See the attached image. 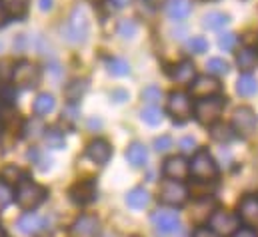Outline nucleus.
I'll use <instances>...</instances> for the list:
<instances>
[{
  "label": "nucleus",
  "instance_id": "f257e3e1",
  "mask_svg": "<svg viewBox=\"0 0 258 237\" xmlns=\"http://www.w3.org/2000/svg\"><path fill=\"white\" fill-rule=\"evenodd\" d=\"M90 32V22L88 16L82 8H74L70 18L66 20V24L62 26V34H64L66 42L70 44H84Z\"/></svg>",
  "mask_w": 258,
  "mask_h": 237
},
{
  "label": "nucleus",
  "instance_id": "f03ea898",
  "mask_svg": "<svg viewBox=\"0 0 258 237\" xmlns=\"http://www.w3.org/2000/svg\"><path fill=\"white\" fill-rule=\"evenodd\" d=\"M226 106V100L220 96H212V98H202L196 102L194 106V116L202 126H212L216 124V120L220 118L222 110Z\"/></svg>",
  "mask_w": 258,
  "mask_h": 237
},
{
  "label": "nucleus",
  "instance_id": "7ed1b4c3",
  "mask_svg": "<svg viewBox=\"0 0 258 237\" xmlns=\"http://www.w3.org/2000/svg\"><path fill=\"white\" fill-rule=\"evenodd\" d=\"M46 199V189L34 181L24 179L16 189V201L22 209H36Z\"/></svg>",
  "mask_w": 258,
  "mask_h": 237
},
{
  "label": "nucleus",
  "instance_id": "20e7f679",
  "mask_svg": "<svg viewBox=\"0 0 258 237\" xmlns=\"http://www.w3.org/2000/svg\"><path fill=\"white\" fill-rule=\"evenodd\" d=\"M158 197L162 203L166 205H172V207H180L186 203L188 199V187L182 183V181H176V179H166L160 183V189H158Z\"/></svg>",
  "mask_w": 258,
  "mask_h": 237
},
{
  "label": "nucleus",
  "instance_id": "39448f33",
  "mask_svg": "<svg viewBox=\"0 0 258 237\" xmlns=\"http://www.w3.org/2000/svg\"><path fill=\"white\" fill-rule=\"evenodd\" d=\"M190 174L200 181H208V179H214L218 176V166H216L214 158L208 154V150H198L192 156Z\"/></svg>",
  "mask_w": 258,
  "mask_h": 237
},
{
  "label": "nucleus",
  "instance_id": "423d86ee",
  "mask_svg": "<svg viewBox=\"0 0 258 237\" xmlns=\"http://www.w3.org/2000/svg\"><path fill=\"white\" fill-rule=\"evenodd\" d=\"M238 223H240L238 215L224 209H214V213L208 219V229L218 237H228L238 229Z\"/></svg>",
  "mask_w": 258,
  "mask_h": 237
},
{
  "label": "nucleus",
  "instance_id": "0eeeda50",
  "mask_svg": "<svg viewBox=\"0 0 258 237\" xmlns=\"http://www.w3.org/2000/svg\"><path fill=\"white\" fill-rule=\"evenodd\" d=\"M12 80L16 86L20 88H34L38 82H40V70L36 64L28 62V60H22L14 66L12 70Z\"/></svg>",
  "mask_w": 258,
  "mask_h": 237
},
{
  "label": "nucleus",
  "instance_id": "6e6552de",
  "mask_svg": "<svg viewBox=\"0 0 258 237\" xmlns=\"http://www.w3.org/2000/svg\"><path fill=\"white\" fill-rule=\"evenodd\" d=\"M150 221H152V227H154L158 233H162V235L174 233V231L180 227L178 213H176V211H168V209H156V211L150 215Z\"/></svg>",
  "mask_w": 258,
  "mask_h": 237
},
{
  "label": "nucleus",
  "instance_id": "1a4fd4ad",
  "mask_svg": "<svg viewBox=\"0 0 258 237\" xmlns=\"http://www.w3.org/2000/svg\"><path fill=\"white\" fill-rule=\"evenodd\" d=\"M256 126H258V118L252 108L242 106V108H238V110L234 112V116H232V130L238 132L240 136H250V134H254Z\"/></svg>",
  "mask_w": 258,
  "mask_h": 237
},
{
  "label": "nucleus",
  "instance_id": "9d476101",
  "mask_svg": "<svg viewBox=\"0 0 258 237\" xmlns=\"http://www.w3.org/2000/svg\"><path fill=\"white\" fill-rule=\"evenodd\" d=\"M166 108H168V114L176 120L178 124L186 122V120L190 118V112H192L188 94H184V92H172L168 96V106Z\"/></svg>",
  "mask_w": 258,
  "mask_h": 237
},
{
  "label": "nucleus",
  "instance_id": "9b49d317",
  "mask_svg": "<svg viewBox=\"0 0 258 237\" xmlns=\"http://www.w3.org/2000/svg\"><path fill=\"white\" fill-rule=\"evenodd\" d=\"M220 90H222V86H220V82L216 80V78H212V76H198V78H194L192 84H190V92H192V96L196 98H212V96H218L220 94Z\"/></svg>",
  "mask_w": 258,
  "mask_h": 237
},
{
  "label": "nucleus",
  "instance_id": "f8f14e48",
  "mask_svg": "<svg viewBox=\"0 0 258 237\" xmlns=\"http://www.w3.org/2000/svg\"><path fill=\"white\" fill-rule=\"evenodd\" d=\"M68 195L76 205H86L96 197V183L92 179H82L70 187Z\"/></svg>",
  "mask_w": 258,
  "mask_h": 237
},
{
  "label": "nucleus",
  "instance_id": "ddd939ff",
  "mask_svg": "<svg viewBox=\"0 0 258 237\" xmlns=\"http://www.w3.org/2000/svg\"><path fill=\"white\" fill-rule=\"evenodd\" d=\"M162 172L168 179H176V181H182L190 174V162H186V158L182 156H172L164 162L162 166Z\"/></svg>",
  "mask_w": 258,
  "mask_h": 237
},
{
  "label": "nucleus",
  "instance_id": "4468645a",
  "mask_svg": "<svg viewBox=\"0 0 258 237\" xmlns=\"http://www.w3.org/2000/svg\"><path fill=\"white\" fill-rule=\"evenodd\" d=\"M46 223H48V219L46 217H42V215H36V213H24L18 221H16V227H18V231L22 233V235H38L44 227H46Z\"/></svg>",
  "mask_w": 258,
  "mask_h": 237
},
{
  "label": "nucleus",
  "instance_id": "2eb2a0df",
  "mask_svg": "<svg viewBox=\"0 0 258 237\" xmlns=\"http://www.w3.org/2000/svg\"><path fill=\"white\" fill-rule=\"evenodd\" d=\"M238 219L248 227H258V197L246 195L238 203Z\"/></svg>",
  "mask_w": 258,
  "mask_h": 237
},
{
  "label": "nucleus",
  "instance_id": "dca6fc26",
  "mask_svg": "<svg viewBox=\"0 0 258 237\" xmlns=\"http://www.w3.org/2000/svg\"><path fill=\"white\" fill-rule=\"evenodd\" d=\"M98 219L94 215H80L72 227H70V235L72 237H96L98 235Z\"/></svg>",
  "mask_w": 258,
  "mask_h": 237
},
{
  "label": "nucleus",
  "instance_id": "f3484780",
  "mask_svg": "<svg viewBox=\"0 0 258 237\" xmlns=\"http://www.w3.org/2000/svg\"><path fill=\"white\" fill-rule=\"evenodd\" d=\"M110 156H112V148H110V144L106 140H94L86 148V158L92 160L98 166H104L110 160Z\"/></svg>",
  "mask_w": 258,
  "mask_h": 237
},
{
  "label": "nucleus",
  "instance_id": "a211bd4d",
  "mask_svg": "<svg viewBox=\"0 0 258 237\" xmlns=\"http://www.w3.org/2000/svg\"><path fill=\"white\" fill-rule=\"evenodd\" d=\"M170 76L178 84H188V82H192L194 78H196V68H194V64L190 60H182L180 64L174 66V70L170 72Z\"/></svg>",
  "mask_w": 258,
  "mask_h": 237
},
{
  "label": "nucleus",
  "instance_id": "6ab92c4d",
  "mask_svg": "<svg viewBox=\"0 0 258 237\" xmlns=\"http://www.w3.org/2000/svg\"><path fill=\"white\" fill-rule=\"evenodd\" d=\"M192 10V2L190 0H168L166 2V14L172 20H184Z\"/></svg>",
  "mask_w": 258,
  "mask_h": 237
},
{
  "label": "nucleus",
  "instance_id": "aec40b11",
  "mask_svg": "<svg viewBox=\"0 0 258 237\" xmlns=\"http://www.w3.org/2000/svg\"><path fill=\"white\" fill-rule=\"evenodd\" d=\"M126 160H128V164L132 168H142L146 164V160H148V152H146V148L142 144L134 142L126 150Z\"/></svg>",
  "mask_w": 258,
  "mask_h": 237
},
{
  "label": "nucleus",
  "instance_id": "412c9836",
  "mask_svg": "<svg viewBox=\"0 0 258 237\" xmlns=\"http://www.w3.org/2000/svg\"><path fill=\"white\" fill-rule=\"evenodd\" d=\"M150 203V195L144 187H134L126 193V205L132 209H144Z\"/></svg>",
  "mask_w": 258,
  "mask_h": 237
},
{
  "label": "nucleus",
  "instance_id": "4be33fe9",
  "mask_svg": "<svg viewBox=\"0 0 258 237\" xmlns=\"http://www.w3.org/2000/svg\"><path fill=\"white\" fill-rule=\"evenodd\" d=\"M228 24V16L224 12H218V10H212V12H206L202 16V26L206 30H220Z\"/></svg>",
  "mask_w": 258,
  "mask_h": 237
},
{
  "label": "nucleus",
  "instance_id": "5701e85b",
  "mask_svg": "<svg viewBox=\"0 0 258 237\" xmlns=\"http://www.w3.org/2000/svg\"><path fill=\"white\" fill-rule=\"evenodd\" d=\"M258 62V52L256 48H242L238 54H236V64L242 72H250Z\"/></svg>",
  "mask_w": 258,
  "mask_h": 237
},
{
  "label": "nucleus",
  "instance_id": "b1692460",
  "mask_svg": "<svg viewBox=\"0 0 258 237\" xmlns=\"http://www.w3.org/2000/svg\"><path fill=\"white\" fill-rule=\"evenodd\" d=\"M54 106H56V102H54L52 94H38V98L34 100V114L46 116L54 110Z\"/></svg>",
  "mask_w": 258,
  "mask_h": 237
},
{
  "label": "nucleus",
  "instance_id": "393cba45",
  "mask_svg": "<svg viewBox=\"0 0 258 237\" xmlns=\"http://www.w3.org/2000/svg\"><path fill=\"white\" fill-rule=\"evenodd\" d=\"M256 88H258L256 80L250 74H242L238 78V82H236V92L240 96H252V94H256Z\"/></svg>",
  "mask_w": 258,
  "mask_h": 237
},
{
  "label": "nucleus",
  "instance_id": "a878e982",
  "mask_svg": "<svg viewBox=\"0 0 258 237\" xmlns=\"http://www.w3.org/2000/svg\"><path fill=\"white\" fill-rule=\"evenodd\" d=\"M192 217L194 221H204V219H210V215L214 213V201L212 199H200L196 205H194Z\"/></svg>",
  "mask_w": 258,
  "mask_h": 237
},
{
  "label": "nucleus",
  "instance_id": "bb28decb",
  "mask_svg": "<svg viewBox=\"0 0 258 237\" xmlns=\"http://www.w3.org/2000/svg\"><path fill=\"white\" fill-rule=\"evenodd\" d=\"M0 178H2L4 183H16V185H20L26 179V174L20 168H16V166H6V168H2Z\"/></svg>",
  "mask_w": 258,
  "mask_h": 237
},
{
  "label": "nucleus",
  "instance_id": "cd10ccee",
  "mask_svg": "<svg viewBox=\"0 0 258 237\" xmlns=\"http://www.w3.org/2000/svg\"><path fill=\"white\" fill-rule=\"evenodd\" d=\"M210 136H212V140L224 144V142H230V140L234 138V132H232V128L226 126V124H212Z\"/></svg>",
  "mask_w": 258,
  "mask_h": 237
},
{
  "label": "nucleus",
  "instance_id": "c85d7f7f",
  "mask_svg": "<svg viewBox=\"0 0 258 237\" xmlns=\"http://www.w3.org/2000/svg\"><path fill=\"white\" fill-rule=\"evenodd\" d=\"M2 6L10 16H24L28 8V0H2Z\"/></svg>",
  "mask_w": 258,
  "mask_h": 237
},
{
  "label": "nucleus",
  "instance_id": "c756f323",
  "mask_svg": "<svg viewBox=\"0 0 258 237\" xmlns=\"http://www.w3.org/2000/svg\"><path fill=\"white\" fill-rule=\"evenodd\" d=\"M106 66H108V72L114 76H126L130 72V64L122 58H110L106 62Z\"/></svg>",
  "mask_w": 258,
  "mask_h": 237
},
{
  "label": "nucleus",
  "instance_id": "7c9ffc66",
  "mask_svg": "<svg viewBox=\"0 0 258 237\" xmlns=\"http://www.w3.org/2000/svg\"><path fill=\"white\" fill-rule=\"evenodd\" d=\"M88 90V84H86V80H76V82H72L68 88H66V96H68V100H80V96L84 94Z\"/></svg>",
  "mask_w": 258,
  "mask_h": 237
},
{
  "label": "nucleus",
  "instance_id": "2f4dec72",
  "mask_svg": "<svg viewBox=\"0 0 258 237\" xmlns=\"http://www.w3.org/2000/svg\"><path fill=\"white\" fill-rule=\"evenodd\" d=\"M140 118L144 120L148 126H158L162 122V112L156 108V106H148L140 112Z\"/></svg>",
  "mask_w": 258,
  "mask_h": 237
},
{
  "label": "nucleus",
  "instance_id": "473e14b6",
  "mask_svg": "<svg viewBox=\"0 0 258 237\" xmlns=\"http://www.w3.org/2000/svg\"><path fill=\"white\" fill-rule=\"evenodd\" d=\"M206 70L214 76H226L228 74V64L222 58H210L206 62Z\"/></svg>",
  "mask_w": 258,
  "mask_h": 237
},
{
  "label": "nucleus",
  "instance_id": "72a5a7b5",
  "mask_svg": "<svg viewBox=\"0 0 258 237\" xmlns=\"http://www.w3.org/2000/svg\"><path fill=\"white\" fill-rule=\"evenodd\" d=\"M44 140H46V146L52 148V150H62V148L66 146L64 136H62L60 132H56V130H48Z\"/></svg>",
  "mask_w": 258,
  "mask_h": 237
},
{
  "label": "nucleus",
  "instance_id": "f704fd0d",
  "mask_svg": "<svg viewBox=\"0 0 258 237\" xmlns=\"http://www.w3.org/2000/svg\"><path fill=\"white\" fill-rule=\"evenodd\" d=\"M142 100L148 102V104H156L162 100V90L158 86H148L142 90Z\"/></svg>",
  "mask_w": 258,
  "mask_h": 237
},
{
  "label": "nucleus",
  "instance_id": "c9c22d12",
  "mask_svg": "<svg viewBox=\"0 0 258 237\" xmlns=\"http://www.w3.org/2000/svg\"><path fill=\"white\" fill-rule=\"evenodd\" d=\"M186 48H188V52H192V54H202V52L208 50V42H206L202 36H194V38H190V40L186 42Z\"/></svg>",
  "mask_w": 258,
  "mask_h": 237
},
{
  "label": "nucleus",
  "instance_id": "e433bc0d",
  "mask_svg": "<svg viewBox=\"0 0 258 237\" xmlns=\"http://www.w3.org/2000/svg\"><path fill=\"white\" fill-rule=\"evenodd\" d=\"M136 30H138L136 22H134V20H128V18L118 24V34H120L122 38H132V36L136 34Z\"/></svg>",
  "mask_w": 258,
  "mask_h": 237
},
{
  "label": "nucleus",
  "instance_id": "4c0bfd02",
  "mask_svg": "<svg viewBox=\"0 0 258 237\" xmlns=\"http://www.w3.org/2000/svg\"><path fill=\"white\" fill-rule=\"evenodd\" d=\"M234 44H236V36H234L232 32H224V34L218 36V46H220V50L228 52V50L234 48Z\"/></svg>",
  "mask_w": 258,
  "mask_h": 237
},
{
  "label": "nucleus",
  "instance_id": "58836bf2",
  "mask_svg": "<svg viewBox=\"0 0 258 237\" xmlns=\"http://www.w3.org/2000/svg\"><path fill=\"white\" fill-rule=\"evenodd\" d=\"M12 189L8 187V183H4V181H0V209H4V207H8L10 205V201H12Z\"/></svg>",
  "mask_w": 258,
  "mask_h": 237
},
{
  "label": "nucleus",
  "instance_id": "ea45409f",
  "mask_svg": "<svg viewBox=\"0 0 258 237\" xmlns=\"http://www.w3.org/2000/svg\"><path fill=\"white\" fill-rule=\"evenodd\" d=\"M40 132H44V126H42L40 120H34V122H30V124L24 128V136H26V138H36Z\"/></svg>",
  "mask_w": 258,
  "mask_h": 237
},
{
  "label": "nucleus",
  "instance_id": "a19ab883",
  "mask_svg": "<svg viewBox=\"0 0 258 237\" xmlns=\"http://www.w3.org/2000/svg\"><path fill=\"white\" fill-rule=\"evenodd\" d=\"M170 148H172V138H170V136H160V138L154 140V150H156V152L164 154V152H168Z\"/></svg>",
  "mask_w": 258,
  "mask_h": 237
},
{
  "label": "nucleus",
  "instance_id": "79ce46f5",
  "mask_svg": "<svg viewBox=\"0 0 258 237\" xmlns=\"http://www.w3.org/2000/svg\"><path fill=\"white\" fill-rule=\"evenodd\" d=\"M12 70H14V68H10V62L2 60V62H0V80L6 82L8 76H12Z\"/></svg>",
  "mask_w": 258,
  "mask_h": 237
},
{
  "label": "nucleus",
  "instance_id": "37998d69",
  "mask_svg": "<svg viewBox=\"0 0 258 237\" xmlns=\"http://www.w3.org/2000/svg\"><path fill=\"white\" fill-rule=\"evenodd\" d=\"M194 146H196V140H194V138H190V136L180 140V148H182L184 152H192Z\"/></svg>",
  "mask_w": 258,
  "mask_h": 237
},
{
  "label": "nucleus",
  "instance_id": "c03bdc74",
  "mask_svg": "<svg viewBox=\"0 0 258 237\" xmlns=\"http://www.w3.org/2000/svg\"><path fill=\"white\" fill-rule=\"evenodd\" d=\"M232 237H258V233L250 227H242V229H236L232 233Z\"/></svg>",
  "mask_w": 258,
  "mask_h": 237
},
{
  "label": "nucleus",
  "instance_id": "a18cd8bd",
  "mask_svg": "<svg viewBox=\"0 0 258 237\" xmlns=\"http://www.w3.org/2000/svg\"><path fill=\"white\" fill-rule=\"evenodd\" d=\"M194 237H218L216 233H212L208 227H198L196 231H194Z\"/></svg>",
  "mask_w": 258,
  "mask_h": 237
},
{
  "label": "nucleus",
  "instance_id": "49530a36",
  "mask_svg": "<svg viewBox=\"0 0 258 237\" xmlns=\"http://www.w3.org/2000/svg\"><path fill=\"white\" fill-rule=\"evenodd\" d=\"M62 116H64V118H68V120H72V122H74V120H76V108H74V106H70V108H66V110H64V114H62Z\"/></svg>",
  "mask_w": 258,
  "mask_h": 237
},
{
  "label": "nucleus",
  "instance_id": "de8ad7c7",
  "mask_svg": "<svg viewBox=\"0 0 258 237\" xmlns=\"http://www.w3.org/2000/svg\"><path fill=\"white\" fill-rule=\"evenodd\" d=\"M38 6H40V10H50L52 8V0H38Z\"/></svg>",
  "mask_w": 258,
  "mask_h": 237
},
{
  "label": "nucleus",
  "instance_id": "09e8293b",
  "mask_svg": "<svg viewBox=\"0 0 258 237\" xmlns=\"http://www.w3.org/2000/svg\"><path fill=\"white\" fill-rule=\"evenodd\" d=\"M112 98H116V102H124L126 100V92H112Z\"/></svg>",
  "mask_w": 258,
  "mask_h": 237
},
{
  "label": "nucleus",
  "instance_id": "8fccbe9b",
  "mask_svg": "<svg viewBox=\"0 0 258 237\" xmlns=\"http://www.w3.org/2000/svg\"><path fill=\"white\" fill-rule=\"evenodd\" d=\"M110 2H112L114 6H118V8H122V6H126V4H128L130 0H110Z\"/></svg>",
  "mask_w": 258,
  "mask_h": 237
},
{
  "label": "nucleus",
  "instance_id": "3c124183",
  "mask_svg": "<svg viewBox=\"0 0 258 237\" xmlns=\"http://www.w3.org/2000/svg\"><path fill=\"white\" fill-rule=\"evenodd\" d=\"M4 18H6V10H4V6H2V0H0V24L4 22Z\"/></svg>",
  "mask_w": 258,
  "mask_h": 237
},
{
  "label": "nucleus",
  "instance_id": "603ef678",
  "mask_svg": "<svg viewBox=\"0 0 258 237\" xmlns=\"http://www.w3.org/2000/svg\"><path fill=\"white\" fill-rule=\"evenodd\" d=\"M0 237H4V231H2V227H0Z\"/></svg>",
  "mask_w": 258,
  "mask_h": 237
},
{
  "label": "nucleus",
  "instance_id": "864d4df0",
  "mask_svg": "<svg viewBox=\"0 0 258 237\" xmlns=\"http://www.w3.org/2000/svg\"><path fill=\"white\" fill-rule=\"evenodd\" d=\"M0 50H2V42H0Z\"/></svg>",
  "mask_w": 258,
  "mask_h": 237
},
{
  "label": "nucleus",
  "instance_id": "5fc2aeb1",
  "mask_svg": "<svg viewBox=\"0 0 258 237\" xmlns=\"http://www.w3.org/2000/svg\"><path fill=\"white\" fill-rule=\"evenodd\" d=\"M90 2H98V0H90Z\"/></svg>",
  "mask_w": 258,
  "mask_h": 237
},
{
  "label": "nucleus",
  "instance_id": "6e6d98bb",
  "mask_svg": "<svg viewBox=\"0 0 258 237\" xmlns=\"http://www.w3.org/2000/svg\"><path fill=\"white\" fill-rule=\"evenodd\" d=\"M256 52H258V48H256Z\"/></svg>",
  "mask_w": 258,
  "mask_h": 237
}]
</instances>
